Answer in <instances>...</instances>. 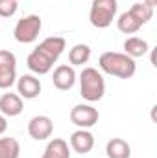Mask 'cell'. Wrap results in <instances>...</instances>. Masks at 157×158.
<instances>
[{"mask_svg":"<svg viewBox=\"0 0 157 158\" xmlns=\"http://www.w3.org/2000/svg\"><path fill=\"white\" fill-rule=\"evenodd\" d=\"M54 132V121L44 116V114H39V116H34V118L28 121V134L34 138V140H46L50 138Z\"/></svg>","mask_w":157,"mask_h":158,"instance_id":"7","label":"cell"},{"mask_svg":"<svg viewBox=\"0 0 157 158\" xmlns=\"http://www.w3.org/2000/svg\"><path fill=\"white\" fill-rule=\"evenodd\" d=\"M26 64H28V68H30L34 74H37V76H44V74H48V72L52 70L54 61H52L48 55H44L39 48H35V50L28 55Z\"/></svg>","mask_w":157,"mask_h":158,"instance_id":"12","label":"cell"},{"mask_svg":"<svg viewBox=\"0 0 157 158\" xmlns=\"http://www.w3.org/2000/svg\"><path fill=\"white\" fill-rule=\"evenodd\" d=\"M41 30H43V20H41L39 15H26L22 17L17 24H15V30H13V35L15 40L20 42V44H30L39 37Z\"/></svg>","mask_w":157,"mask_h":158,"instance_id":"4","label":"cell"},{"mask_svg":"<svg viewBox=\"0 0 157 158\" xmlns=\"http://www.w3.org/2000/svg\"><path fill=\"white\" fill-rule=\"evenodd\" d=\"M98 119H100V114L92 105L79 103L70 110V121L79 129H91L98 123Z\"/></svg>","mask_w":157,"mask_h":158,"instance_id":"6","label":"cell"},{"mask_svg":"<svg viewBox=\"0 0 157 158\" xmlns=\"http://www.w3.org/2000/svg\"><path fill=\"white\" fill-rule=\"evenodd\" d=\"M79 94L89 103L100 101L105 94V81L102 72H98L92 66L83 68L79 74Z\"/></svg>","mask_w":157,"mask_h":158,"instance_id":"2","label":"cell"},{"mask_svg":"<svg viewBox=\"0 0 157 158\" xmlns=\"http://www.w3.org/2000/svg\"><path fill=\"white\" fill-rule=\"evenodd\" d=\"M105 155H107V158H129L131 147L122 138H111L105 145Z\"/></svg>","mask_w":157,"mask_h":158,"instance_id":"15","label":"cell"},{"mask_svg":"<svg viewBox=\"0 0 157 158\" xmlns=\"http://www.w3.org/2000/svg\"><path fill=\"white\" fill-rule=\"evenodd\" d=\"M20 156V143L11 136L0 138V158H19Z\"/></svg>","mask_w":157,"mask_h":158,"instance_id":"19","label":"cell"},{"mask_svg":"<svg viewBox=\"0 0 157 158\" xmlns=\"http://www.w3.org/2000/svg\"><path fill=\"white\" fill-rule=\"evenodd\" d=\"M17 92L20 98L24 99H35L41 94V81L32 74H24L20 77H17Z\"/></svg>","mask_w":157,"mask_h":158,"instance_id":"10","label":"cell"},{"mask_svg":"<svg viewBox=\"0 0 157 158\" xmlns=\"http://www.w3.org/2000/svg\"><path fill=\"white\" fill-rule=\"evenodd\" d=\"M142 2H144L146 6H150V7H155L157 6V0H142Z\"/></svg>","mask_w":157,"mask_h":158,"instance_id":"23","label":"cell"},{"mask_svg":"<svg viewBox=\"0 0 157 158\" xmlns=\"http://www.w3.org/2000/svg\"><path fill=\"white\" fill-rule=\"evenodd\" d=\"M118 2L117 0H92L91 11H89V20L94 28L105 30L113 24L117 17Z\"/></svg>","mask_w":157,"mask_h":158,"instance_id":"3","label":"cell"},{"mask_svg":"<svg viewBox=\"0 0 157 158\" xmlns=\"http://www.w3.org/2000/svg\"><path fill=\"white\" fill-rule=\"evenodd\" d=\"M98 66L102 72L120 79H129L135 76L137 72V64L135 59H131L126 53H118V52H105L100 55L98 59Z\"/></svg>","mask_w":157,"mask_h":158,"instance_id":"1","label":"cell"},{"mask_svg":"<svg viewBox=\"0 0 157 158\" xmlns=\"http://www.w3.org/2000/svg\"><path fill=\"white\" fill-rule=\"evenodd\" d=\"M24 105H22V98L19 94L13 92H6L0 96V114H4L6 118H15L22 112Z\"/></svg>","mask_w":157,"mask_h":158,"instance_id":"11","label":"cell"},{"mask_svg":"<svg viewBox=\"0 0 157 158\" xmlns=\"http://www.w3.org/2000/svg\"><path fill=\"white\" fill-rule=\"evenodd\" d=\"M148 50H150L148 42L144 39H141V37H129V39H126V42H124V53L129 55L131 59H137V57L146 55Z\"/></svg>","mask_w":157,"mask_h":158,"instance_id":"16","label":"cell"},{"mask_svg":"<svg viewBox=\"0 0 157 158\" xmlns=\"http://www.w3.org/2000/svg\"><path fill=\"white\" fill-rule=\"evenodd\" d=\"M91 59V46L89 44H74L69 52V61H70V66H83L87 64Z\"/></svg>","mask_w":157,"mask_h":158,"instance_id":"17","label":"cell"},{"mask_svg":"<svg viewBox=\"0 0 157 158\" xmlns=\"http://www.w3.org/2000/svg\"><path fill=\"white\" fill-rule=\"evenodd\" d=\"M129 15L141 24V28L144 26V24H148L150 20H152V17H154V7H150V6H146L144 2H135L131 7H129Z\"/></svg>","mask_w":157,"mask_h":158,"instance_id":"18","label":"cell"},{"mask_svg":"<svg viewBox=\"0 0 157 158\" xmlns=\"http://www.w3.org/2000/svg\"><path fill=\"white\" fill-rule=\"evenodd\" d=\"M17 81V57L9 50H0V88H11Z\"/></svg>","mask_w":157,"mask_h":158,"instance_id":"5","label":"cell"},{"mask_svg":"<svg viewBox=\"0 0 157 158\" xmlns=\"http://www.w3.org/2000/svg\"><path fill=\"white\" fill-rule=\"evenodd\" d=\"M19 2L17 0H0V17L2 19H9L17 13Z\"/></svg>","mask_w":157,"mask_h":158,"instance_id":"21","label":"cell"},{"mask_svg":"<svg viewBox=\"0 0 157 158\" xmlns=\"http://www.w3.org/2000/svg\"><path fill=\"white\" fill-rule=\"evenodd\" d=\"M37 48H39L44 55H48V57L56 63V61L61 57V53L65 52V48H67V40L63 39V37H48V39L43 40Z\"/></svg>","mask_w":157,"mask_h":158,"instance_id":"13","label":"cell"},{"mask_svg":"<svg viewBox=\"0 0 157 158\" xmlns=\"http://www.w3.org/2000/svg\"><path fill=\"white\" fill-rule=\"evenodd\" d=\"M117 28H118V31H122V33H126V35H133V33H137V31L141 30V24L129 15V11H124V13L118 17Z\"/></svg>","mask_w":157,"mask_h":158,"instance_id":"20","label":"cell"},{"mask_svg":"<svg viewBox=\"0 0 157 158\" xmlns=\"http://www.w3.org/2000/svg\"><path fill=\"white\" fill-rule=\"evenodd\" d=\"M70 147L78 155H87L94 147V136L89 129H78L70 134Z\"/></svg>","mask_w":157,"mask_h":158,"instance_id":"9","label":"cell"},{"mask_svg":"<svg viewBox=\"0 0 157 158\" xmlns=\"http://www.w3.org/2000/svg\"><path fill=\"white\" fill-rule=\"evenodd\" d=\"M7 131V118L4 114H0V136Z\"/></svg>","mask_w":157,"mask_h":158,"instance_id":"22","label":"cell"},{"mask_svg":"<svg viewBox=\"0 0 157 158\" xmlns=\"http://www.w3.org/2000/svg\"><path fill=\"white\" fill-rule=\"evenodd\" d=\"M41 158H70V149L69 143L61 138H54L48 142V145L44 147V153Z\"/></svg>","mask_w":157,"mask_h":158,"instance_id":"14","label":"cell"},{"mask_svg":"<svg viewBox=\"0 0 157 158\" xmlns=\"http://www.w3.org/2000/svg\"><path fill=\"white\" fill-rule=\"evenodd\" d=\"M17 2H19V0H17Z\"/></svg>","mask_w":157,"mask_h":158,"instance_id":"24","label":"cell"},{"mask_svg":"<svg viewBox=\"0 0 157 158\" xmlns=\"http://www.w3.org/2000/svg\"><path fill=\"white\" fill-rule=\"evenodd\" d=\"M76 70L74 66L70 64H59L56 70H54V76H52V83L57 90H70L76 83Z\"/></svg>","mask_w":157,"mask_h":158,"instance_id":"8","label":"cell"}]
</instances>
